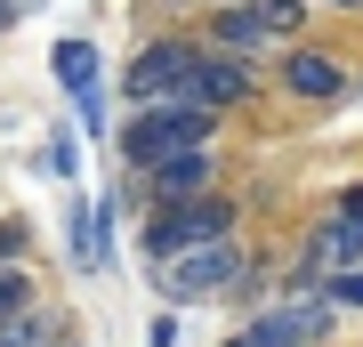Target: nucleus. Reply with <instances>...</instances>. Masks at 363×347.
<instances>
[{"mask_svg": "<svg viewBox=\"0 0 363 347\" xmlns=\"http://www.w3.org/2000/svg\"><path fill=\"white\" fill-rule=\"evenodd\" d=\"M331 315H339V299H331V291H307V299L291 291L283 307L250 315L226 347H323V339H331Z\"/></svg>", "mask_w": 363, "mask_h": 347, "instance_id": "nucleus-4", "label": "nucleus"}, {"mask_svg": "<svg viewBox=\"0 0 363 347\" xmlns=\"http://www.w3.org/2000/svg\"><path fill=\"white\" fill-rule=\"evenodd\" d=\"M25 243H33L25 219H0V267H16V258H25Z\"/></svg>", "mask_w": 363, "mask_h": 347, "instance_id": "nucleus-15", "label": "nucleus"}, {"mask_svg": "<svg viewBox=\"0 0 363 347\" xmlns=\"http://www.w3.org/2000/svg\"><path fill=\"white\" fill-rule=\"evenodd\" d=\"M331 299H339V307H363V267H339L331 275V283H323Z\"/></svg>", "mask_w": 363, "mask_h": 347, "instance_id": "nucleus-16", "label": "nucleus"}, {"mask_svg": "<svg viewBox=\"0 0 363 347\" xmlns=\"http://www.w3.org/2000/svg\"><path fill=\"white\" fill-rule=\"evenodd\" d=\"M49 65H57V89H65V97H97V40H57V49H49Z\"/></svg>", "mask_w": 363, "mask_h": 347, "instance_id": "nucleus-11", "label": "nucleus"}, {"mask_svg": "<svg viewBox=\"0 0 363 347\" xmlns=\"http://www.w3.org/2000/svg\"><path fill=\"white\" fill-rule=\"evenodd\" d=\"M9 25H16V0H0V33H9Z\"/></svg>", "mask_w": 363, "mask_h": 347, "instance_id": "nucleus-19", "label": "nucleus"}, {"mask_svg": "<svg viewBox=\"0 0 363 347\" xmlns=\"http://www.w3.org/2000/svg\"><path fill=\"white\" fill-rule=\"evenodd\" d=\"M33 299H40V291H33V275H25V267H0V323H9V315H25Z\"/></svg>", "mask_w": 363, "mask_h": 347, "instance_id": "nucleus-14", "label": "nucleus"}, {"mask_svg": "<svg viewBox=\"0 0 363 347\" xmlns=\"http://www.w3.org/2000/svg\"><path fill=\"white\" fill-rule=\"evenodd\" d=\"M145 347H178V323H169V315H154V331H145Z\"/></svg>", "mask_w": 363, "mask_h": 347, "instance_id": "nucleus-18", "label": "nucleus"}, {"mask_svg": "<svg viewBox=\"0 0 363 347\" xmlns=\"http://www.w3.org/2000/svg\"><path fill=\"white\" fill-rule=\"evenodd\" d=\"M274 16L259 9V0H218L210 9V49H234V57H259V49H274Z\"/></svg>", "mask_w": 363, "mask_h": 347, "instance_id": "nucleus-8", "label": "nucleus"}, {"mask_svg": "<svg viewBox=\"0 0 363 347\" xmlns=\"http://www.w3.org/2000/svg\"><path fill=\"white\" fill-rule=\"evenodd\" d=\"M57 339H65V315H57L49 299H33L25 315L0 323V347H57Z\"/></svg>", "mask_w": 363, "mask_h": 347, "instance_id": "nucleus-12", "label": "nucleus"}, {"mask_svg": "<svg viewBox=\"0 0 363 347\" xmlns=\"http://www.w3.org/2000/svg\"><path fill=\"white\" fill-rule=\"evenodd\" d=\"M210 178H218L210 145H186V154H169V162L145 170V194H154V202H194V194H210Z\"/></svg>", "mask_w": 363, "mask_h": 347, "instance_id": "nucleus-9", "label": "nucleus"}, {"mask_svg": "<svg viewBox=\"0 0 363 347\" xmlns=\"http://www.w3.org/2000/svg\"><path fill=\"white\" fill-rule=\"evenodd\" d=\"M226 226H234V202H226V194H194V202H154V219H145L138 250H145V267H162V258H178V250H194V243H218Z\"/></svg>", "mask_w": 363, "mask_h": 347, "instance_id": "nucleus-3", "label": "nucleus"}, {"mask_svg": "<svg viewBox=\"0 0 363 347\" xmlns=\"http://www.w3.org/2000/svg\"><path fill=\"white\" fill-rule=\"evenodd\" d=\"M33 170H40V178H81V138H73V129H49L40 154H33Z\"/></svg>", "mask_w": 363, "mask_h": 347, "instance_id": "nucleus-13", "label": "nucleus"}, {"mask_svg": "<svg viewBox=\"0 0 363 347\" xmlns=\"http://www.w3.org/2000/svg\"><path fill=\"white\" fill-rule=\"evenodd\" d=\"M154 275H162V299H169V307H210V299H226V291L250 283V258L234 250V234H218V243H194V250L162 258Z\"/></svg>", "mask_w": 363, "mask_h": 347, "instance_id": "nucleus-2", "label": "nucleus"}, {"mask_svg": "<svg viewBox=\"0 0 363 347\" xmlns=\"http://www.w3.org/2000/svg\"><path fill=\"white\" fill-rule=\"evenodd\" d=\"M307 267L323 275V283H331L339 267H363V186H347V194H339L331 226H315V243H307Z\"/></svg>", "mask_w": 363, "mask_h": 347, "instance_id": "nucleus-6", "label": "nucleus"}, {"mask_svg": "<svg viewBox=\"0 0 363 347\" xmlns=\"http://www.w3.org/2000/svg\"><path fill=\"white\" fill-rule=\"evenodd\" d=\"M186 97L210 105V114H234V105H250V97H259V73H250V57H234V49H202L194 89H186Z\"/></svg>", "mask_w": 363, "mask_h": 347, "instance_id": "nucleus-7", "label": "nucleus"}, {"mask_svg": "<svg viewBox=\"0 0 363 347\" xmlns=\"http://www.w3.org/2000/svg\"><path fill=\"white\" fill-rule=\"evenodd\" d=\"M194 65H202V49H194V40L162 33V40H145V49H138L130 65H121V97H130V105L186 97V89H194Z\"/></svg>", "mask_w": 363, "mask_h": 347, "instance_id": "nucleus-5", "label": "nucleus"}, {"mask_svg": "<svg viewBox=\"0 0 363 347\" xmlns=\"http://www.w3.org/2000/svg\"><path fill=\"white\" fill-rule=\"evenodd\" d=\"M339 9H363V0H339Z\"/></svg>", "mask_w": 363, "mask_h": 347, "instance_id": "nucleus-20", "label": "nucleus"}, {"mask_svg": "<svg viewBox=\"0 0 363 347\" xmlns=\"http://www.w3.org/2000/svg\"><path fill=\"white\" fill-rule=\"evenodd\" d=\"M210 138H218V114H210V105H194V97H154V105H130V121L113 129V154L145 178L154 162L186 154V145H210Z\"/></svg>", "mask_w": 363, "mask_h": 347, "instance_id": "nucleus-1", "label": "nucleus"}, {"mask_svg": "<svg viewBox=\"0 0 363 347\" xmlns=\"http://www.w3.org/2000/svg\"><path fill=\"white\" fill-rule=\"evenodd\" d=\"M73 114H81V138H105V89L97 97H73Z\"/></svg>", "mask_w": 363, "mask_h": 347, "instance_id": "nucleus-17", "label": "nucleus"}, {"mask_svg": "<svg viewBox=\"0 0 363 347\" xmlns=\"http://www.w3.org/2000/svg\"><path fill=\"white\" fill-rule=\"evenodd\" d=\"M283 89L307 97V105H331V97H347V73H339L323 49H291L283 57Z\"/></svg>", "mask_w": 363, "mask_h": 347, "instance_id": "nucleus-10", "label": "nucleus"}]
</instances>
